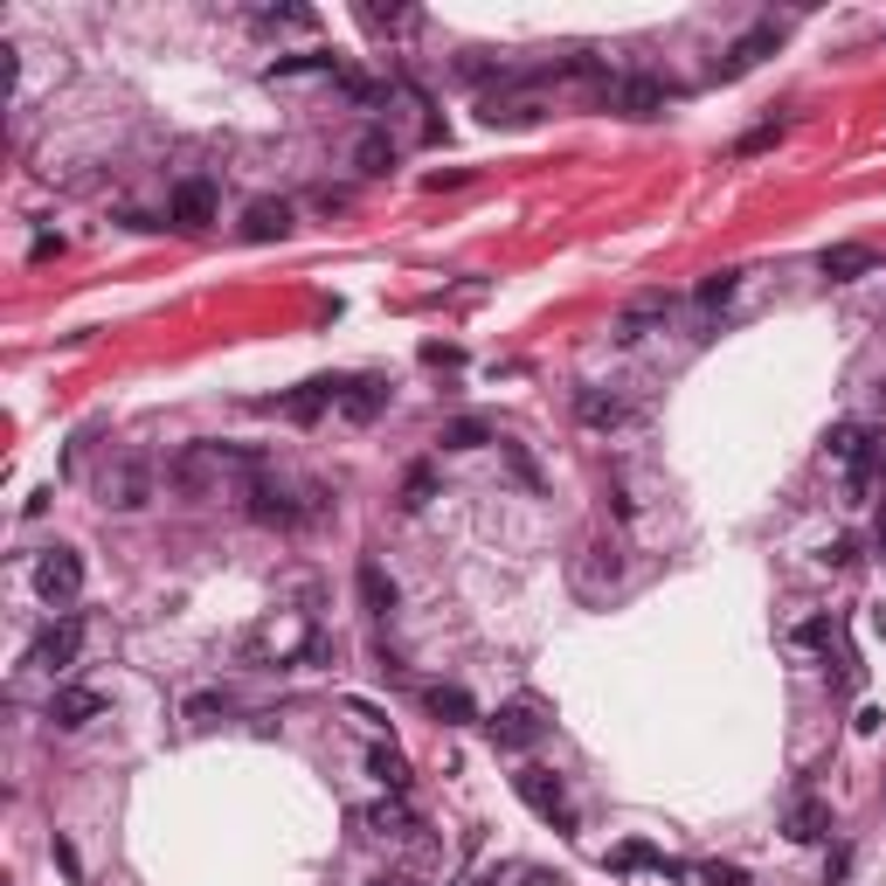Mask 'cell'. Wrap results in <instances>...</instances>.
Returning <instances> with one entry per match:
<instances>
[{
	"label": "cell",
	"instance_id": "1",
	"mask_svg": "<svg viewBox=\"0 0 886 886\" xmlns=\"http://www.w3.org/2000/svg\"><path fill=\"white\" fill-rule=\"evenodd\" d=\"M229 471L257 479L264 457H257V451H236V443H187V451L167 464V479H174V492H208V485L229 479Z\"/></svg>",
	"mask_w": 886,
	"mask_h": 886
},
{
	"label": "cell",
	"instance_id": "2",
	"mask_svg": "<svg viewBox=\"0 0 886 886\" xmlns=\"http://www.w3.org/2000/svg\"><path fill=\"white\" fill-rule=\"evenodd\" d=\"M513 789H520V804H526L533 817H548L561 838H575V804H568V789H561L554 769H533V762H526V769L513 776Z\"/></svg>",
	"mask_w": 886,
	"mask_h": 886
},
{
	"label": "cell",
	"instance_id": "3",
	"mask_svg": "<svg viewBox=\"0 0 886 886\" xmlns=\"http://www.w3.org/2000/svg\"><path fill=\"white\" fill-rule=\"evenodd\" d=\"M243 499H249V520H257V526H277V533H292V526L312 520V505H298L292 492L270 479V471H257V479L243 485Z\"/></svg>",
	"mask_w": 886,
	"mask_h": 886
},
{
	"label": "cell",
	"instance_id": "4",
	"mask_svg": "<svg viewBox=\"0 0 886 886\" xmlns=\"http://www.w3.org/2000/svg\"><path fill=\"white\" fill-rule=\"evenodd\" d=\"M36 589H42L49 610H70L77 595H83V554L77 548H49L42 568H36Z\"/></svg>",
	"mask_w": 886,
	"mask_h": 886
},
{
	"label": "cell",
	"instance_id": "5",
	"mask_svg": "<svg viewBox=\"0 0 886 886\" xmlns=\"http://www.w3.org/2000/svg\"><path fill=\"white\" fill-rule=\"evenodd\" d=\"M541 707H533V700H505L492 720H485V735H492V748H505V755H526L533 741H541Z\"/></svg>",
	"mask_w": 886,
	"mask_h": 886
},
{
	"label": "cell",
	"instance_id": "6",
	"mask_svg": "<svg viewBox=\"0 0 886 886\" xmlns=\"http://www.w3.org/2000/svg\"><path fill=\"white\" fill-rule=\"evenodd\" d=\"M617 582H623V548L617 541H589L582 561H575V595H589V603H595V595H610Z\"/></svg>",
	"mask_w": 886,
	"mask_h": 886
},
{
	"label": "cell",
	"instance_id": "7",
	"mask_svg": "<svg viewBox=\"0 0 886 886\" xmlns=\"http://www.w3.org/2000/svg\"><path fill=\"white\" fill-rule=\"evenodd\" d=\"M776 42H782V21H755V28H748V36H741L735 49H727V56L713 62V77H720V83H735V77H748V70H755V62H762V56H769Z\"/></svg>",
	"mask_w": 886,
	"mask_h": 886
},
{
	"label": "cell",
	"instance_id": "8",
	"mask_svg": "<svg viewBox=\"0 0 886 886\" xmlns=\"http://www.w3.org/2000/svg\"><path fill=\"white\" fill-rule=\"evenodd\" d=\"M77 651H83V617H77V610H62V623L42 630V644H36V658H28V664H42V672H70Z\"/></svg>",
	"mask_w": 886,
	"mask_h": 886
},
{
	"label": "cell",
	"instance_id": "9",
	"mask_svg": "<svg viewBox=\"0 0 886 886\" xmlns=\"http://www.w3.org/2000/svg\"><path fill=\"white\" fill-rule=\"evenodd\" d=\"M167 222H174L180 236H201L208 222H215V180H180V187H174Z\"/></svg>",
	"mask_w": 886,
	"mask_h": 886
},
{
	"label": "cell",
	"instance_id": "10",
	"mask_svg": "<svg viewBox=\"0 0 886 886\" xmlns=\"http://www.w3.org/2000/svg\"><path fill=\"white\" fill-rule=\"evenodd\" d=\"M105 492H111L118 513H139V505L152 499V464H146V457H125V464L111 471V485H105Z\"/></svg>",
	"mask_w": 886,
	"mask_h": 886
},
{
	"label": "cell",
	"instance_id": "11",
	"mask_svg": "<svg viewBox=\"0 0 886 886\" xmlns=\"http://www.w3.org/2000/svg\"><path fill=\"white\" fill-rule=\"evenodd\" d=\"M610 98H617V111H623V118H658L672 90H664L658 77H623V83H610Z\"/></svg>",
	"mask_w": 886,
	"mask_h": 886
},
{
	"label": "cell",
	"instance_id": "12",
	"mask_svg": "<svg viewBox=\"0 0 886 886\" xmlns=\"http://www.w3.org/2000/svg\"><path fill=\"white\" fill-rule=\"evenodd\" d=\"M354 589H361V603H367V617H395V603H402V595H395V575H388V568L382 561H361L354 568Z\"/></svg>",
	"mask_w": 886,
	"mask_h": 886
},
{
	"label": "cell",
	"instance_id": "13",
	"mask_svg": "<svg viewBox=\"0 0 886 886\" xmlns=\"http://www.w3.org/2000/svg\"><path fill=\"white\" fill-rule=\"evenodd\" d=\"M782 831L797 838V845L831 838V804H825V797H797V804H789V817H782Z\"/></svg>",
	"mask_w": 886,
	"mask_h": 886
},
{
	"label": "cell",
	"instance_id": "14",
	"mask_svg": "<svg viewBox=\"0 0 886 886\" xmlns=\"http://www.w3.org/2000/svg\"><path fill=\"white\" fill-rule=\"evenodd\" d=\"M292 236V208L284 201H249L243 208V243H284Z\"/></svg>",
	"mask_w": 886,
	"mask_h": 886
},
{
	"label": "cell",
	"instance_id": "15",
	"mask_svg": "<svg viewBox=\"0 0 886 886\" xmlns=\"http://www.w3.org/2000/svg\"><path fill=\"white\" fill-rule=\"evenodd\" d=\"M105 713V692H90V686H56V700H49V720L56 727H83V720H98Z\"/></svg>",
	"mask_w": 886,
	"mask_h": 886
},
{
	"label": "cell",
	"instance_id": "16",
	"mask_svg": "<svg viewBox=\"0 0 886 886\" xmlns=\"http://www.w3.org/2000/svg\"><path fill=\"white\" fill-rule=\"evenodd\" d=\"M339 395H346V382H305L298 395H284V416H292V423H319Z\"/></svg>",
	"mask_w": 886,
	"mask_h": 886
},
{
	"label": "cell",
	"instance_id": "17",
	"mask_svg": "<svg viewBox=\"0 0 886 886\" xmlns=\"http://www.w3.org/2000/svg\"><path fill=\"white\" fill-rule=\"evenodd\" d=\"M873 264H879V257H873V249H866V243H831V249H825V257H817V270H825L831 284H851V277H866Z\"/></svg>",
	"mask_w": 886,
	"mask_h": 886
},
{
	"label": "cell",
	"instance_id": "18",
	"mask_svg": "<svg viewBox=\"0 0 886 886\" xmlns=\"http://www.w3.org/2000/svg\"><path fill=\"white\" fill-rule=\"evenodd\" d=\"M382 408H388V382H346V395H339L346 423H374Z\"/></svg>",
	"mask_w": 886,
	"mask_h": 886
},
{
	"label": "cell",
	"instance_id": "19",
	"mask_svg": "<svg viewBox=\"0 0 886 886\" xmlns=\"http://www.w3.org/2000/svg\"><path fill=\"white\" fill-rule=\"evenodd\" d=\"M575 416H582L589 430H617L630 408H623V395H610V388H582V395H575Z\"/></svg>",
	"mask_w": 886,
	"mask_h": 886
},
{
	"label": "cell",
	"instance_id": "20",
	"mask_svg": "<svg viewBox=\"0 0 886 886\" xmlns=\"http://www.w3.org/2000/svg\"><path fill=\"white\" fill-rule=\"evenodd\" d=\"M423 707H430L443 727H464V720H479V707H471V692H464V686H430V692H423Z\"/></svg>",
	"mask_w": 886,
	"mask_h": 886
},
{
	"label": "cell",
	"instance_id": "21",
	"mask_svg": "<svg viewBox=\"0 0 886 886\" xmlns=\"http://www.w3.org/2000/svg\"><path fill=\"white\" fill-rule=\"evenodd\" d=\"M658 319H664V292H651V298H638V305H630L623 319H617V339H623V346H638V339H644Z\"/></svg>",
	"mask_w": 886,
	"mask_h": 886
},
{
	"label": "cell",
	"instance_id": "22",
	"mask_svg": "<svg viewBox=\"0 0 886 886\" xmlns=\"http://www.w3.org/2000/svg\"><path fill=\"white\" fill-rule=\"evenodd\" d=\"M354 167H361V174H388V167H395V139L382 132V125H374V132H361V146H354Z\"/></svg>",
	"mask_w": 886,
	"mask_h": 886
},
{
	"label": "cell",
	"instance_id": "23",
	"mask_svg": "<svg viewBox=\"0 0 886 886\" xmlns=\"http://www.w3.org/2000/svg\"><path fill=\"white\" fill-rule=\"evenodd\" d=\"M436 443H443V451H479V443H492V423L485 416H451Z\"/></svg>",
	"mask_w": 886,
	"mask_h": 886
},
{
	"label": "cell",
	"instance_id": "24",
	"mask_svg": "<svg viewBox=\"0 0 886 886\" xmlns=\"http://www.w3.org/2000/svg\"><path fill=\"white\" fill-rule=\"evenodd\" d=\"M270 77H339V56H326V49H312V56H277Z\"/></svg>",
	"mask_w": 886,
	"mask_h": 886
},
{
	"label": "cell",
	"instance_id": "25",
	"mask_svg": "<svg viewBox=\"0 0 886 886\" xmlns=\"http://www.w3.org/2000/svg\"><path fill=\"white\" fill-rule=\"evenodd\" d=\"M485 125H541V98H485Z\"/></svg>",
	"mask_w": 886,
	"mask_h": 886
},
{
	"label": "cell",
	"instance_id": "26",
	"mask_svg": "<svg viewBox=\"0 0 886 886\" xmlns=\"http://www.w3.org/2000/svg\"><path fill=\"white\" fill-rule=\"evenodd\" d=\"M354 825L374 831V838H408V810H402V804H374V810L354 817Z\"/></svg>",
	"mask_w": 886,
	"mask_h": 886
},
{
	"label": "cell",
	"instance_id": "27",
	"mask_svg": "<svg viewBox=\"0 0 886 886\" xmlns=\"http://www.w3.org/2000/svg\"><path fill=\"white\" fill-rule=\"evenodd\" d=\"M436 499V464H416V471H408V479H402V513H423V505Z\"/></svg>",
	"mask_w": 886,
	"mask_h": 886
},
{
	"label": "cell",
	"instance_id": "28",
	"mask_svg": "<svg viewBox=\"0 0 886 886\" xmlns=\"http://www.w3.org/2000/svg\"><path fill=\"white\" fill-rule=\"evenodd\" d=\"M367 769H374V782H388V789H395V797H402V789H408V762H402V755H395V748H367Z\"/></svg>",
	"mask_w": 886,
	"mask_h": 886
},
{
	"label": "cell",
	"instance_id": "29",
	"mask_svg": "<svg viewBox=\"0 0 886 886\" xmlns=\"http://www.w3.org/2000/svg\"><path fill=\"white\" fill-rule=\"evenodd\" d=\"M735 284H741V270H707V277H700V292H692V298H700V305L713 312V305H727V298H735Z\"/></svg>",
	"mask_w": 886,
	"mask_h": 886
},
{
	"label": "cell",
	"instance_id": "30",
	"mask_svg": "<svg viewBox=\"0 0 886 886\" xmlns=\"http://www.w3.org/2000/svg\"><path fill=\"white\" fill-rule=\"evenodd\" d=\"M825 451H831L838 464H851V457H859V451H866V430H859V423H838V430L825 436Z\"/></svg>",
	"mask_w": 886,
	"mask_h": 886
},
{
	"label": "cell",
	"instance_id": "31",
	"mask_svg": "<svg viewBox=\"0 0 886 886\" xmlns=\"http://www.w3.org/2000/svg\"><path fill=\"white\" fill-rule=\"evenodd\" d=\"M361 21L374 28V36H402V28H416V14H408V8H361Z\"/></svg>",
	"mask_w": 886,
	"mask_h": 886
},
{
	"label": "cell",
	"instance_id": "32",
	"mask_svg": "<svg viewBox=\"0 0 886 886\" xmlns=\"http://www.w3.org/2000/svg\"><path fill=\"white\" fill-rule=\"evenodd\" d=\"M257 21L264 28H319V14H312V8H264Z\"/></svg>",
	"mask_w": 886,
	"mask_h": 886
},
{
	"label": "cell",
	"instance_id": "33",
	"mask_svg": "<svg viewBox=\"0 0 886 886\" xmlns=\"http://www.w3.org/2000/svg\"><path fill=\"white\" fill-rule=\"evenodd\" d=\"M797 644H804V651H825V644H831V617H810V623L797 630Z\"/></svg>",
	"mask_w": 886,
	"mask_h": 886
},
{
	"label": "cell",
	"instance_id": "34",
	"mask_svg": "<svg viewBox=\"0 0 886 886\" xmlns=\"http://www.w3.org/2000/svg\"><path fill=\"white\" fill-rule=\"evenodd\" d=\"M700 886H748V873H741V866H720V859H713V866H700Z\"/></svg>",
	"mask_w": 886,
	"mask_h": 886
},
{
	"label": "cell",
	"instance_id": "35",
	"mask_svg": "<svg viewBox=\"0 0 886 886\" xmlns=\"http://www.w3.org/2000/svg\"><path fill=\"white\" fill-rule=\"evenodd\" d=\"M776 139H782V125H755V132H741V146H735V152H769Z\"/></svg>",
	"mask_w": 886,
	"mask_h": 886
},
{
	"label": "cell",
	"instance_id": "36",
	"mask_svg": "<svg viewBox=\"0 0 886 886\" xmlns=\"http://www.w3.org/2000/svg\"><path fill=\"white\" fill-rule=\"evenodd\" d=\"M505 464H513V479H520V485H541V471H533V457L520 451V443H505Z\"/></svg>",
	"mask_w": 886,
	"mask_h": 886
},
{
	"label": "cell",
	"instance_id": "37",
	"mask_svg": "<svg viewBox=\"0 0 886 886\" xmlns=\"http://www.w3.org/2000/svg\"><path fill=\"white\" fill-rule=\"evenodd\" d=\"M851 554H859V541H851V533H838V541L825 548V561H831V568H851Z\"/></svg>",
	"mask_w": 886,
	"mask_h": 886
},
{
	"label": "cell",
	"instance_id": "38",
	"mask_svg": "<svg viewBox=\"0 0 886 886\" xmlns=\"http://www.w3.org/2000/svg\"><path fill=\"white\" fill-rule=\"evenodd\" d=\"M339 90H346V98H361V105H374V83L354 77V70H339Z\"/></svg>",
	"mask_w": 886,
	"mask_h": 886
},
{
	"label": "cell",
	"instance_id": "39",
	"mask_svg": "<svg viewBox=\"0 0 886 886\" xmlns=\"http://www.w3.org/2000/svg\"><path fill=\"white\" fill-rule=\"evenodd\" d=\"M423 361H430V367H457L464 354H457V346H443V339H430V346H423Z\"/></svg>",
	"mask_w": 886,
	"mask_h": 886
},
{
	"label": "cell",
	"instance_id": "40",
	"mask_svg": "<svg viewBox=\"0 0 886 886\" xmlns=\"http://www.w3.org/2000/svg\"><path fill=\"white\" fill-rule=\"evenodd\" d=\"M845 873H851V851L838 845V851H831V859H825V879H845Z\"/></svg>",
	"mask_w": 886,
	"mask_h": 886
},
{
	"label": "cell",
	"instance_id": "41",
	"mask_svg": "<svg viewBox=\"0 0 886 886\" xmlns=\"http://www.w3.org/2000/svg\"><path fill=\"white\" fill-rule=\"evenodd\" d=\"M873 541H879V554H886V505H879V520H873Z\"/></svg>",
	"mask_w": 886,
	"mask_h": 886
}]
</instances>
